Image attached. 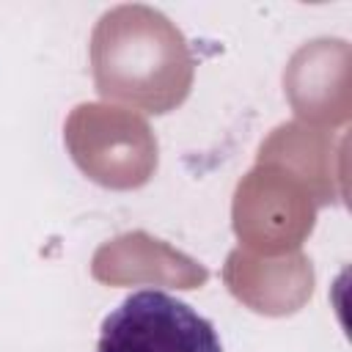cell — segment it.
<instances>
[{"instance_id":"1","label":"cell","mask_w":352,"mask_h":352,"mask_svg":"<svg viewBox=\"0 0 352 352\" xmlns=\"http://www.w3.org/2000/svg\"><path fill=\"white\" fill-rule=\"evenodd\" d=\"M96 352H223L217 327L162 289L129 292L99 327Z\"/></svg>"}]
</instances>
